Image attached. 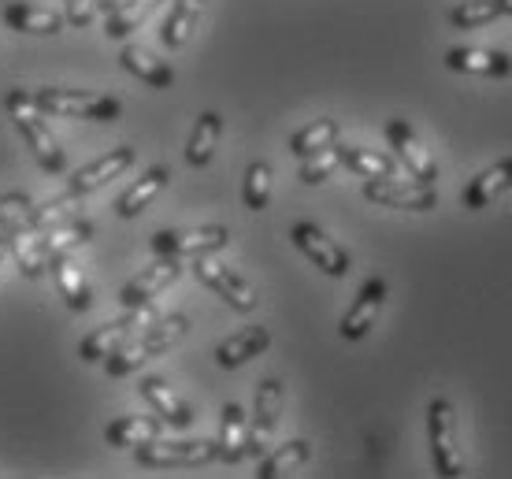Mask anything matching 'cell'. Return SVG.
Here are the masks:
<instances>
[{
	"label": "cell",
	"instance_id": "obj_12",
	"mask_svg": "<svg viewBox=\"0 0 512 479\" xmlns=\"http://www.w3.org/2000/svg\"><path fill=\"white\" fill-rule=\"evenodd\" d=\"M134 160H138V153H134V145H119V149H112V153L97 156L93 164H86V168H78L71 179H67V190L64 194L71 197H90L97 194V190H104L112 179H119L123 171L134 168Z\"/></svg>",
	"mask_w": 512,
	"mask_h": 479
},
{
	"label": "cell",
	"instance_id": "obj_41",
	"mask_svg": "<svg viewBox=\"0 0 512 479\" xmlns=\"http://www.w3.org/2000/svg\"><path fill=\"white\" fill-rule=\"evenodd\" d=\"M501 8H505V15H512V0H501Z\"/></svg>",
	"mask_w": 512,
	"mask_h": 479
},
{
	"label": "cell",
	"instance_id": "obj_30",
	"mask_svg": "<svg viewBox=\"0 0 512 479\" xmlns=\"http://www.w3.org/2000/svg\"><path fill=\"white\" fill-rule=\"evenodd\" d=\"M338 149H342V168H349L360 179H390V175H397L394 156L364 149V145H338Z\"/></svg>",
	"mask_w": 512,
	"mask_h": 479
},
{
	"label": "cell",
	"instance_id": "obj_26",
	"mask_svg": "<svg viewBox=\"0 0 512 479\" xmlns=\"http://www.w3.org/2000/svg\"><path fill=\"white\" fill-rule=\"evenodd\" d=\"M219 138H223V116L208 108V112H201L197 123H193L190 145H186V164H190V168H208L212 156H216Z\"/></svg>",
	"mask_w": 512,
	"mask_h": 479
},
{
	"label": "cell",
	"instance_id": "obj_29",
	"mask_svg": "<svg viewBox=\"0 0 512 479\" xmlns=\"http://www.w3.org/2000/svg\"><path fill=\"white\" fill-rule=\"evenodd\" d=\"M308 457H312L308 439H290V442H282L279 450H271V454L260 457V472H256V476L260 479L290 476V472H297L301 465H308Z\"/></svg>",
	"mask_w": 512,
	"mask_h": 479
},
{
	"label": "cell",
	"instance_id": "obj_7",
	"mask_svg": "<svg viewBox=\"0 0 512 479\" xmlns=\"http://www.w3.org/2000/svg\"><path fill=\"white\" fill-rule=\"evenodd\" d=\"M153 320H160L153 309V301L149 305H134V309H127L119 320H108V324H101L97 331H90V335L78 342V357L86 364L93 361H104L112 350H119L127 338H134L141 331V327H149Z\"/></svg>",
	"mask_w": 512,
	"mask_h": 479
},
{
	"label": "cell",
	"instance_id": "obj_31",
	"mask_svg": "<svg viewBox=\"0 0 512 479\" xmlns=\"http://www.w3.org/2000/svg\"><path fill=\"white\" fill-rule=\"evenodd\" d=\"M160 8V0H119L116 8L108 12V26H104V34L112 41L119 38H130L138 26H145V19Z\"/></svg>",
	"mask_w": 512,
	"mask_h": 479
},
{
	"label": "cell",
	"instance_id": "obj_4",
	"mask_svg": "<svg viewBox=\"0 0 512 479\" xmlns=\"http://www.w3.org/2000/svg\"><path fill=\"white\" fill-rule=\"evenodd\" d=\"M34 104H38L45 116H60V119H93V123H116L123 116V104L112 93H97V90H64V86H45V90L34 93Z\"/></svg>",
	"mask_w": 512,
	"mask_h": 479
},
{
	"label": "cell",
	"instance_id": "obj_3",
	"mask_svg": "<svg viewBox=\"0 0 512 479\" xmlns=\"http://www.w3.org/2000/svg\"><path fill=\"white\" fill-rule=\"evenodd\" d=\"M186 331H190V320L179 316V312H175V316H164V320H153L149 327H141L134 338H127L119 350H112L104 357V372L112 379H123V376H130V372H138L145 361H153V357L171 350Z\"/></svg>",
	"mask_w": 512,
	"mask_h": 479
},
{
	"label": "cell",
	"instance_id": "obj_33",
	"mask_svg": "<svg viewBox=\"0 0 512 479\" xmlns=\"http://www.w3.org/2000/svg\"><path fill=\"white\" fill-rule=\"evenodd\" d=\"M75 216H78V197L60 194L52 197V201H45V205H34V212L23 223V231H49V227L75 220Z\"/></svg>",
	"mask_w": 512,
	"mask_h": 479
},
{
	"label": "cell",
	"instance_id": "obj_28",
	"mask_svg": "<svg viewBox=\"0 0 512 479\" xmlns=\"http://www.w3.org/2000/svg\"><path fill=\"white\" fill-rule=\"evenodd\" d=\"M164 435V420L160 416H119L104 428V442L108 446H138L145 439H156Z\"/></svg>",
	"mask_w": 512,
	"mask_h": 479
},
{
	"label": "cell",
	"instance_id": "obj_34",
	"mask_svg": "<svg viewBox=\"0 0 512 479\" xmlns=\"http://www.w3.org/2000/svg\"><path fill=\"white\" fill-rule=\"evenodd\" d=\"M501 15H505L501 0H464V4H457L449 12V26H457V30H479V26L494 23Z\"/></svg>",
	"mask_w": 512,
	"mask_h": 479
},
{
	"label": "cell",
	"instance_id": "obj_37",
	"mask_svg": "<svg viewBox=\"0 0 512 479\" xmlns=\"http://www.w3.org/2000/svg\"><path fill=\"white\" fill-rule=\"evenodd\" d=\"M30 212H34V201L26 194H19V190L0 194V238H15V234L23 231Z\"/></svg>",
	"mask_w": 512,
	"mask_h": 479
},
{
	"label": "cell",
	"instance_id": "obj_6",
	"mask_svg": "<svg viewBox=\"0 0 512 479\" xmlns=\"http://www.w3.org/2000/svg\"><path fill=\"white\" fill-rule=\"evenodd\" d=\"M427 439H431V461L438 476H464V454L457 442V409L446 398L427 405Z\"/></svg>",
	"mask_w": 512,
	"mask_h": 479
},
{
	"label": "cell",
	"instance_id": "obj_11",
	"mask_svg": "<svg viewBox=\"0 0 512 479\" xmlns=\"http://www.w3.org/2000/svg\"><path fill=\"white\" fill-rule=\"evenodd\" d=\"M386 142H390L394 160L405 164V171H409L412 179L431 182V186H435V179H438L435 156H431V149L420 142V134H416L405 119H390V123H386Z\"/></svg>",
	"mask_w": 512,
	"mask_h": 479
},
{
	"label": "cell",
	"instance_id": "obj_9",
	"mask_svg": "<svg viewBox=\"0 0 512 479\" xmlns=\"http://www.w3.org/2000/svg\"><path fill=\"white\" fill-rule=\"evenodd\" d=\"M364 197L372 205L405 208V212H431L438 205V194L431 182L420 179H364Z\"/></svg>",
	"mask_w": 512,
	"mask_h": 479
},
{
	"label": "cell",
	"instance_id": "obj_14",
	"mask_svg": "<svg viewBox=\"0 0 512 479\" xmlns=\"http://www.w3.org/2000/svg\"><path fill=\"white\" fill-rule=\"evenodd\" d=\"M290 238H294V246L305 253L316 268H320L323 275H334V279H342V275L349 272V253L338 242H334L331 234H323L316 223H294V231H290Z\"/></svg>",
	"mask_w": 512,
	"mask_h": 479
},
{
	"label": "cell",
	"instance_id": "obj_2",
	"mask_svg": "<svg viewBox=\"0 0 512 479\" xmlns=\"http://www.w3.org/2000/svg\"><path fill=\"white\" fill-rule=\"evenodd\" d=\"M4 112L15 123V130L23 134V142L30 145V156L38 160V168L45 175H64L67 171V153L60 149V138L52 134V127L45 123V112H41L34 97L26 90H12L4 97Z\"/></svg>",
	"mask_w": 512,
	"mask_h": 479
},
{
	"label": "cell",
	"instance_id": "obj_5",
	"mask_svg": "<svg viewBox=\"0 0 512 479\" xmlns=\"http://www.w3.org/2000/svg\"><path fill=\"white\" fill-rule=\"evenodd\" d=\"M141 468H201L216 461V439H145L134 450Z\"/></svg>",
	"mask_w": 512,
	"mask_h": 479
},
{
	"label": "cell",
	"instance_id": "obj_16",
	"mask_svg": "<svg viewBox=\"0 0 512 479\" xmlns=\"http://www.w3.org/2000/svg\"><path fill=\"white\" fill-rule=\"evenodd\" d=\"M386 294H390V286H386V279H379V275H372L368 283L357 290V301L349 305V312L342 316V338L346 342H360V338L372 331V324L379 320V312H383L386 305Z\"/></svg>",
	"mask_w": 512,
	"mask_h": 479
},
{
	"label": "cell",
	"instance_id": "obj_32",
	"mask_svg": "<svg viewBox=\"0 0 512 479\" xmlns=\"http://www.w3.org/2000/svg\"><path fill=\"white\" fill-rule=\"evenodd\" d=\"M338 119L327 116V119H316V123H308V127H301L290 138V153L297 156V160H305V156L312 153H323V149H331L334 142H338Z\"/></svg>",
	"mask_w": 512,
	"mask_h": 479
},
{
	"label": "cell",
	"instance_id": "obj_20",
	"mask_svg": "<svg viewBox=\"0 0 512 479\" xmlns=\"http://www.w3.org/2000/svg\"><path fill=\"white\" fill-rule=\"evenodd\" d=\"M4 26H12L19 34H38V38H52V34H60L67 26L64 12H56V8H45V4H23V0H15L4 8Z\"/></svg>",
	"mask_w": 512,
	"mask_h": 479
},
{
	"label": "cell",
	"instance_id": "obj_17",
	"mask_svg": "<svg viewBox=\"0 0 512 479\" xmlns=\"http://www.w3.org/2000/svg\"><path fill=\"white\" fill-rule=\"evenodd\" d=\"M138 394L149 402V409H153L160 420H164L167 428H175V431H186L193 424V413H190V405L182 402L179 394L171 390V383H167L164 376H145L138 383Z\"/></svg>",
	"mask_w": 512,
	"mask_h": 479
},
{
	"label": "cell",
	"instance_id": "obj_8",
	"mask_svg": "<svg viewBox=\"0 0 512 479\" xmlns=\"http://www.w3.org/2000/svg\"><path fill=\"white\" fill-rule=\"evenodd\" d=\"M231 242L227 227H167L153 234V253L156 257H205L219 253Z\"/></svg>",
	"mask_w": 512,
	"mask_h": 479
},
{
	"label": "cell",
	"instance_id": "obj_19",
	"mask_svg": "<svg viewBox=\"0 0 512 479\" xmlns=\"http://www.w3.org/2000/svg\"><path fill=\"white\" fill-rule=\"evenodd\" d=\"M245 450H249V413L238 402H227L223 416H219L216 461L238 465V461H245Z\"/></svg>",
	"mask_w": 512,
	"mask_h": 479
},
{
	"label": "cell",
	"instance_id": "obj_18",
	"mask_svg": "<svg viewBox=\"0 0 512 479\" xmlns=\"http://www.w3.org/2000/svg\"><path fill=\"white\" fill-rule=\"evenodd\" d=\"M167 182H171V171H167L164 164H153V168L145 171V175H138V179L130 182L127 190L119 194L116 216H119V220H134V216H141L145 208L153 205L156 197L164 194Z\"/></svg>",
	"mask_w": 512,
	"mask_h": 479
},
{
	"label": "cell",
	"instance_id": "obj_40",
	"mask_svg": "<svg viewBox=\"0 0 512 479\" xmlns=\"http://www.w3.org/2000/svg\"><path fill=\"white\" fill-rule=\"evenodd\" d=\"M8 246H12V238H0V260H4V253H8Z\"/></svg>",
	"mask_w": 512,
	"mask_h": 479
},
{
	"label": "cell",
	"instance_id": "obj_35",
	"mask_svg": "<svg viewBox=\"0 0 512 479\" xmlns=\"http://www.w3.org/2000/svg\"><path fill=\"white\" fill-rule=\"evenodd\" d=\"M242 201L249 212H264L271 201V168L264 160H253L245 168V182H242Z\"/></svg>",
	"mask_w": 512,
	"mask_h": 479
},
{
	"label": "cell",
	"instance_id": "obj_23",
	"mask_svg": "<svg viewBox=\"0 0 512 479\" xmlns=\"http://www.w3.org/2000/svg\"><path fill=\"white\" fill-rule=\"evenodd\" d=\"M49 272H52V279H56V286H60V298L67 301V309L90 312L93 286H90V279H86V272L71 260V253H60V257L49 264Z\"/></svg>",
	"mask_w": 512,
	"mask_h": 479
},
{
	"label": "cell",
	"instance_id": "obj_15",
	"mask_svg": "<svg viewBox=\"0 0 512 479\" xmlns=\"http://www.w3.org/2000/svg\"><path fill=\"white\" fill-rule=\"evenodd\" d=\"M179 275H182V257H156L145 272H138L127 286H123L119 305H123V309L149 305V301H156V294H164L167 286L175 283Z\"/></svg>",
	"mask_w": 512,
	"mask_h": 479
},
{
	"label": "cell",
	"instance_id": "obj_10",
	"mask_svg": "<svg viewBox=\"0 0 512 479\" xmlns=\"http://www.w3.org/2000/svg\"><path fill=\"white\" fill-rule=\"evenodd\" d=\"M279 413H282V379L275 376L260 379L253 416H249V450H245V457L268 454V442L275 439V428H279Z\"/></svg>",
	"mask_w": 512,
	"mask_h": 479
},
{
	"label": "cell",
	"instance_id": "obj_39",
	"mask_svg": "<svg viewBox=\"0 0 512 479\" xmlns=\"http://www.w3.org/2000/svg\"><path fill=\"white\" fill-rule=\"evenodd\" d=\"M119 0H97V8H104V12H112Z\"/></svg>",
	"mask_w": 512,
	"mask_h": 479
},
{
	"label": "cell",
	"instance_id": "obj_38",
	"mask_svg": "<svg viewBox=\"0 0 512 479\" xmlns=\"http://www.w3.org/2000/svg\"><path fill=\"white\" fill-rule=\"evenodd\" d=\"M97 15V0H64L67 26H90Z\"/></svg>",
	"mask_w": 512,
	"mask_h": 479
},
{
	"label": "cell",
	"instance_id": "obj_24",
	"mask_svg": "<svg viewBox=\"0 0 512 479\" xmlns=\"http://www.w3.org/2000/svg\"><path fill=\"white\" fill-rule=\"evenodd\" d=\"M505 190H512V156H505V160H498V164H490L487 171H479V175L468 182V190H464V208L479 212V208L494 205Z\"/></svg>",
	"mask_w": 512,
	"mask_h": 479
},
{
	"label": "cell",
	"instance_id": "obj_27",
	"mask_svg": "<svg viewBox=\"0 0 512 479\" xmlns=\"http://www.w3.org/2000/svg\"><path fill=\"white\" fill-rule=\"evenodd\" d=\"M201 15H205V0H175L171 4V15H167V23L160 26V38L171 52H179L182 45H190L193 30L201 23Z\"/></svg>",
	"mask_w": 512,
	"mask_h": 479
},
{
	"label": "cell",
	"instance_id": "obj_13",
	"mask_svg": "<svg viewBox=\"0 0 512 479\" xmlns=\"http://www.w3.org/2000/svg\"><path fill=\"white\" fill-rule=\"evenodd\" d=\"M193 272H197V279H201V283H205L212 294H219V298L227 301L231 309H238V312H253L256 309V290L245 283V279L234 272V268L219 264V260H212L205 253V257H197Z\"/></svg>",
	"mask_w": 512,
	"mask_h": 479
},
{
	"label": "cell",
	"instance_id": "obj_1",
	"mask_svg": "<svg viewBox=\"0 0 512 479\" xmlns=\"http://www.w3.org/2000/svg\"><path fill=\"white\" fill-rule=\"evenodd\" d=\"M90 238H93V223L78 220L75 216V220L56 223V227H49V231H19L8 249L15 253L19 275H26V279H41L60 253H75V249L86 246Z\"/></svg>",
	"mask_w": 512,
	"mask_h": 479
},
{
	"label": "cell",
	"instance_id": "obj_22",
	"mask_svg": "<svg viewBox=\"0 0 512 479\" xmlns=\"http://www.w3.org/2000/svg\"><path fill=\"white\" fill-rule=\"evenodd\" d=\"M449 71L461 75H483V78H509L512 75V56L501 49H449L446 52Z\"/></svg>",
	"mask_w": 512,
	"mask_h": 479
},
{
	"label": "cell",
	"instance_id": "obj_21",
	"mask_svg": "<svg viewBox=\"0 0 512 479\" xmlns=\"http://www.w3.org/2000/svg\"><path fill=\"white\" fill-rule=\"evenodd\" d=\"M271 346V331L268 327H242L238 335L223 338L216 346V364L219 368H227V372H234V368H242V364H249L253 357H260V353H268Z\"/></svg>",
	"mask_w": 512,
	"mask_h": 479
},
{
	"label": "cell",
	"instance_id": "obj_36",
	"mask_svg": "<svg viewBox=\"0 0 512 479\" xmlns=\"http://www.w3.org/2000/svg\"><path fill=\"white\" fill-rule=\"evenodd\" d=\"M338 168H342V149H338V142H334L331 149H323V153L305 156V160H301V171H297V179L305 182V186H320V182L331 179Z\"/></svg>",
	"mask_w": 512,
	"mask_h": 479
},
{
	"label": "cell",
	"instance_id": "obj_25",
	"mask_svg": "<svg viewBox=\"0 0 512 479\" xmlns=\"http://www.w3.org/2000/svg\"><path fill=\"white\" fill-rule=\"evenodd\" d=\"M119 64L127 67L134 78H141L145 86H153V90H171V86H175L171 64H164L156 52L141 49V45H123V49H119Z\"/></svg>",
	"mask_w": 512,
	"mask_h": 479
}]
</instances>
